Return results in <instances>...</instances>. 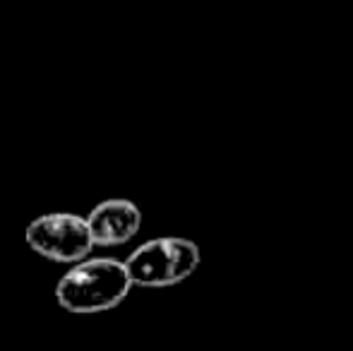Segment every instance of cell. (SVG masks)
I'll return each instance as SVG.
<instances>
[{
    "label": "cell",
    "mask_w": 353,
    "mask_h": 351,
    "mask_svg": "<svg viewBox=\"0 0 353 351\" xmlns=\"http://www.w3.org/2000/svg\"><path fill=\"white\" fill-rule=\"evenodd\" d=\"M97 248H118L142 229V210L128 197H108L87 214Z\"/></svg>",
    "instance_id": "cell-4"
},
{
    "label": "cell",
    "mask_w": 353,
    "mask_h": 351,
    "mask_svg": "<svg viewBox=\"0 0 353 351\" xmlns=\"http://www.w3.org/2000/svg\"><path fill=\"white\" fill-rule=\"evenodd\" d=\"M29 250L61 265H77L92 258L94 243L87 217L72 212H48L39 214L24 229Z\"/></svg>",
    "instance_id": "cell-3"
},
{
    "label": "cell",
    "mask_w": 353,
    "mask_h": 351,
    "mask_svg": "<svg viewBox=\"0 0 353 351\" xmlns=\"http://www.w3.org/2000/svg\"><path fill=\"white\" fill-rule=\"evenodd\" d=\"M200 263V245L183 236L149 239L125 258L132 284L142 289H166L181 284L195 274Z\"/></svg>",
    "instance_id": "cell-2"
},
{
    "label": "cell",
    "mask_w": 353,
    "mask_h": 351,
    "mask_svg": "<svg viewBox=\"0 0 353 351\" xmlns=\"http://www.w3.org/2000/svg\"><path fill=\"white\" fill-rule=\"evenodd\" d=\"M125 260L89 258L72 265L56 284V301L72 315H97L113 310L132 289Z\"/></svg>",
    "instance_id": "cell-1"
}]
</instances>
